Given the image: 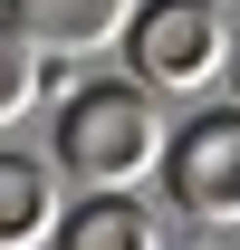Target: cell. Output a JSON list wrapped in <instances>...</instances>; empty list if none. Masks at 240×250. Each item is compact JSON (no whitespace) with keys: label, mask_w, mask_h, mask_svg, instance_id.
<instances>
[{"label":"cell","mask_w":240,"mask_h":250,"mask_svg":"<svg viewBox=\"0 0 240 250\" xmlns=\"http://www.w3.org/2000/svg\"><path fill=\"white\" fill-rule=\"evenodd\" d=\"M163 154H173V125H163V106H154L135 77L67 96V116H58V173L77 192H135V183L163 173Z\"/></svg>","instance_id":"6da1fadb"},{"label":"cell","mask_w":240,"mask_h":250,"mask_svg":"<svg viewBox=\"0 0 240 250\" xmlns=\"http://www.w3.org/2000/svg\"><path fill=\"white\" fill-rule=\"evenodd\" d=\"M125 67H135L144 96H202L240 58H231V29H221L211 0H144L135 10V39H125Z\"/></svg>","instance_id":"7a4b0ae2"},{"label":"cell","mask_w":240,"mask_h":250,"mask_svg":"<svg viewBox=\"0 0 240 250\" xmlns=\"http://www.w3.org/2000/svg\"><path fill=\"white\" fill-rule=\"evenodd\" d=\"M163 192L182 221L202 231H240V106L173 125V154H163Z\"/></svg>","instance_id":"3957f363"},{"label":"cell","mask_w":240,"mask_h":250,"mask_svg":"<svg viewBox=\"0 0 240 250\" xmlns=\"http://www.w3.org/2000/svg\"><path fill=\"white\" fill-rule=\"evenodd\" d=\"M135 10L144 0H0V20L29 39L39 58H106V48H125L135 39Z\"/></svg>","instance_id":"277c9868"},{"label":"cell","mask_w":240,"mask_h":250,"mask_svg":"<svg viewBox=\"0 0 240 250\" xmlns=\"http://www.w3.org/2000/svg\"><path fill=\"white\" fill-rule=\"evenodd\" d=\"M67 212H77V202L58 192V164L0 154V250H58Z\"/></svg>","instance_id":"5b68a950"},{"label":"cell","mask_w":240,"mask_h":250,"mask_svg":"<svg viewBox=\"0 0 240 250\" xmlns=\"http://www.w3.org/2000/svg\"><path fill=\"white\" fill-rule=\"evenodd\" d=\"M58 250H163V231H154V212L135 192H87V202L67 212Z\"/></svg>","instance_id":"8992f818"},{"label":"cell","mask_w":240,"mask_h":250,"mask_svg":"<svg viewBox=\"0 0 240 250\" xmlns=\"http://www.w3.org/2000/svg\"><path fill=\"white\" fill-rule=\"evenodd\" d=\"M39 87H48V58H39L29 39L0 20V125H20V116H29V106H39Z\"/></svg>","instance_id":"52a82bcc"},{"label":"cell","mask_w":240,"mask_h":250,"mask_svg":"<svg viewBox=\"0 0 240 250\" xmlns=\"http://www.w3.org/2000/svg\"><path fill=\"white\" fill-rule=\"evenodd\" d=\"M231 77H240V67H231Z\"/></svg>","instance_id":"ba28073f"}]
</instances>
